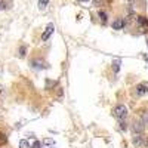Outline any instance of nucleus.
<instances>
[{
	"label": "nucleus",
	"instance_id": "f257e3e1",
	"mask_svg": "<svg viewBox=\"0 0 148 148\" xmlns=\"http://www.w3.org/2000/svg\"><path fill=\"white\" fill-rule=\"evenodd\" d=\"M113 114H114V117H116L119 121H123V120H126V117H127V108H126L125 105L119 104V105L114 107Z\"/></svg>",
	"mask_w": 148,
	"mask_h": 148
},
{
	"label": "nucleus",
	"instance_id": "f03ea898",
	"mask_svg": "<svg viewBox=\"0 0 148 148\" xmlns=\"http://www.w3.org/2000/svg\"><path fill=\"white\" fill-rule=\"evenodd\" d=\"M133 145L138 147V148H144V147H148V138L144 136L142 133H135V136L132 139Z\"/></svg>",
	"mask_w": 148,
	"mask_h": 148
},
{
	"label": "nucleus",
	"instance_id": "7ed1b4c3",
	"mask_svg": "<svg viewBox=\"0 0 148 148\" xmlns=\"http://www.w3.org/2000/svg\"><path fill=\"white\" fill-rule=\"evenodd\" d=\"M53 31H55V25H53V24H47L46 28H45V31H43V34H42V40L46 42L49 37L53 34Z\"/></svg>",
	"mask_w": 148,
	"mask_h": 148
},
{
	"label": "nucleus",
	"instance_id": "20e7f679",
	"mask_svg": "<svg viewBox=\"0 0 148 148\" xmlns=\"http://www.w3.org/2000/svg\"><path fill=\"white\" fill-rule=\"evenodd\" d=\"M136 24L141 31H147L148 30V18L147 16H136Z\"/></svg>",
	"mask_w": 148,
	"mask_h": 148
},
{
	"label": "nucleus",
	"instance_id": "39448f33",
	"mask_svg": "<svg viewBox=\"0 0 148 148\" xmlns=\"http://www.w3.org/2000/svg\"><path fill=\"white\" fill-rule=\"evenodd\" d=\"M135 93H136L138 96H144V95H147V93H148V84H144V83L138 84L136 88H135Z\"/></svg>",
	"mask_w": 148,
	"mask_h": 148
},
{
	"label": "nucleus",
	"instance_id": "423d86ee",
	"mask_svg": "<svg viewBox=\"0 0 148 148\" xmlns=\"http://www.w3.org/2000/svg\"><path fill=\"white\" fill-rule=\"evenodd\" d=\"M144 127H145V125L142 123V120H135L133 125H132V129H133L135 133H142L144 132Z\"/></svg>",
	"mask_w": 148,
	"mask_h": 148
},
{
	"label": "nucleus",
	"instance_id": "0eeeda50",
	"mask_svg": "<svg viewBox=\"0 0 148 148\" xmlns=\"http://www.w3.org/2000/svg\"><path fill=\"white\" fill-rule=\"evenodd\" d=\"M126 25V19L125 18H117L113 21V28L114 30H121V28H125Z\"/></svg>",
	"mask_w": 148,
	"mask_h": 148
},
{
	"label": "nucleus",
	"instance_id": "6e6552de",
	"mask_svg": "<svg viewBox=\"0 0 148 148\" xmlns=\"http://www.w3.org/2000/svg\"><path fill=\"white\" fill-rule=\"evenodd\" d=\"M42 147H43V148H53V147H55V141H53L52 138H45V139L42 141Z\"/></svg>",
	"mask_w": 148,
	"mask_h": 148
},
{
	"label": "nucleus",
	"instance_id": "1a4fd4ad",
	"mask_svg": "<svg viewBox=\"0 0 148 148\" xmlns=\"http://www.w3.org/2000/svg\"><path fill=\"white\" fill-rule=\"evenodd\" d=\"M31 64H33V67H34V68H37V70H42V68H45L43 61H40V59H34Z\"/></svg>",
	"mask_w": 148,
	"mask_h": 148
},
{
	"label": "nucleus",
	"instance_id": "9d476101",
	"mask_svg": "<svg viewBox=\"0 0 148 148\" xmlns=\"http://www.w3.org/2000/svg\"><path fill=\"white\" fill-rule=\"evenodd\" d=\"M93 3L96 6H107V5L111 3V0H93Z\"/></svg>",
	"mask_w": 148,
	"mask_h": 148
},
{
	"label": "nucleus",
	"instance_id": "9b49d317",
	"mask_svg": "<svg viewBox=\"0 0 148 148\" xmlns=\"http://www.w3.org/2000/svg\"><path fill=\"white\" fill-rule=\"evenodd\" d=\"M47 3H49V0H39V9H40V10L46 9Z\"/></svg>",
	"mask_w": 148,
	"mask_h": 148
},
{
	"label": "nucleus",
	"instance_id": "f8f14e48",
	"mask_svg": "<svg viewBox=\"0 0 148 148\" xmlns=\"http://www.w3.org/2000/svg\"><path fill=\"white\" fill-rule=\"evenodd\" d=\"M98 15H99V18H101V22H102V24H107V14H105L104 10H99V14H98Z\"/></svg>",
	"mask_w": 148,
	"mask_h": 148
},
{
	"label": "nucleus",
	"instance_id": "ddd939ff",
	"mask_svg": "<svg viewBox=\"0 0 148 148\" xmlns=\"http://www.w3.org/2000/svg\"><path fill=\"white\" fill-rule=\"evenodd\" d=\"M19 148H30V144L27 139H21L19 141Z\"/></svg>",
	"mask_w": 148,
	"mask_h": 148
},
{
	"label": "nucleus",
	"instance_id": "4468645a",
	"mask_svg": "<svg viewBox=\"0 0 148 148\" xmlns=\"http://www.w3.org/2000/svg\"><path fill=\"white\" fill-rule=\"evenodd\" d=\"M141 120H142V123L145 126H148V111H145V113L142 114V117H141Z\"/></svg>",
	"mask_w": 148,
	"mask_h": 148
},
{
	"label": "nucleus",
	"instance_id": "2eb2a0df",
	"mask_svg": "<svg viewBox=\"0 0 148 148\" xmlns=\"http://www.w3.org/2000/svg\"><path fill=\"white\" fill-rule=\"evenodd\" d=\"M119 68H120V59H116V61H114V71L117 73Z\"/></svg>",
	"mask_w": 148,
	"mask_h": 148
},
{
	"label": "nucleus",
	"instance_id": "dca6fc26",
	"mask_svg": "<svg viewBox=\"0 0 148 148\" xmlns=\"http://www.w3.org/2000/svg\"><path fill=\"white\" fill-rule=\"evenodd\" d=\"M40 147H42V142H40V141H36V142L33 144L31 148H40Z\"/></svg>",
	"mask_w": 148,
	"mask_h": 148
},
{
	"label": "nucleus",
	"instance_id": "f3484780",
	"mask_svg": "<svg viewBox=\"0 0 148 148\" xmlns=\"http://www.w3.org/2000/svg\"><path fill=\"white\" fill-rule=\"evenodd\" d=\"M25 55V47H21V56Z\"/></svg>",
	"mask_w": 148,
	"mask_h": 148
},
{
	"label": "nucleus",
	"instance_id": "a211bd4d",
	"mask_svg": "<svg viewBox=\"0 0 148 148\" xmlns=\"http://www.w3.org/2000/svg\"><path fill=\"white\" fill-rule=\"evenodd\" d=\"M144 59H145L147 62H148V53H145V55H144Z\"/></svg>",
	"mask_w": 148,
	"mask_h": 148
},
{
	"label": "nucleus",
	"instance_id": "6ab92c4d",
	"mask_svg": "<svg viewBox=\"0 0 148 148\" xmlns=\"http://www.w3.org/2000/svg\"><path fill=\"white\" fill-rule=\"evenodd\" d=\"M77 2H80V3H86V2H89V0H77Z\"/></svg>",
	"mask_w": 148,
	"mask_h": 148
},
{
	"label": "nucleus",
	"instance_id": "aec40b11",
	"mask_svg": "<svg viewBox=\"0 0 148 148\" xmlns=\"http://www.w3.org/2000/svg\"><path fill=\"white\" fill-rule=\"evenodd\" d=\"M147 46H148V37H147Z\"/></svg>",
	"mask_w": 148,
	"mask_h": 148
}]
</instances>
